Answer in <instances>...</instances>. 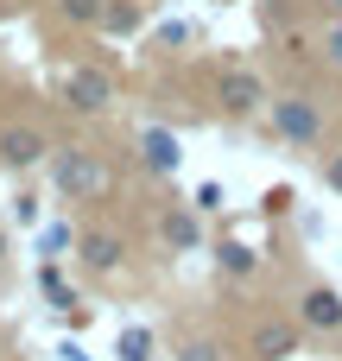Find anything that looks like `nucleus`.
Returning a JSON list of instances; mask_svg holds the SVG:
<instances>
[{
	"label": "nucleus",
	"mask_w": 342,
	"mask_h": 361,
	"mask_svg": "<svg viewBox=\"0 0 342 361\" xmlns=\"http://www.w3.org/2000/svg\"><path fill=\"white\" fill-rule=\"evenodd\" d=\"M57 190H63V197H102V190H108V171H102L89 152H63V159H57Z\"/></svg>",
	"instance_id": "2"
},
{
	"label": "nucleus",
	"mask_w": 342,
	"mask_h": 361,
	"mask_svg": "<svg viewBox=\"0 0 342 361\" xmlns=\"http://www.w3.org/2000/svg\"><path fill=\"white\" fill-rule=\"evenodd\" d=\"M216 260H222V273H254V267H260V254H254V247H241V241H222V247H216Z\"/></svg>",
	"instance_id": "11"
},
{
	"label": "nucleus",
	"mask_w": 342,
	"mask_h": 361,
	"mask_svg": "<svg viewBox=\"0 0 342 361\" xmlns=\"http://www.w3.org/2000/svg\"><path fill=\"white\" fill-rule=\"evenodd\" d=\"M222 108H228V114H254V108H260V76H248V70L222 76Z\"/></svg>",
	"instance_id": "6"
},
{
	"label": "nucleus",
	"mask_w": 342,
	"mask_h": 361,
	"mask_svg": "<svg viewBox=\"0 0 342 361\" xmlns=\"http://www.w3.org/2000/svg\"><path fill=\"white\" fill-rule=\"evenodd\" d=\"M102 25H114V32H133V25H140V6H114Z\"/></svg>",
	"instance_id": "15"
},
{
	"label": "nucleus",
	"mask_w": 342,
	"mask_h": 361,
	"mask_svg": "<svg viewBox=\"0 0 342 361\" xmlns=\"http://www.w3.org/2000/svg\"><path fill=\"white\" fill-rule=\"evenodd\" d=\"M298 317H305L311 330H342V298H336V292H324V286H317V292H305V305H298Z\"/></svg>",
	"instance_id": "5"
},
{
	"label": "nucleus",
	"mask_w": 342,
	"mask_h": 361,
	"mask_svg": "<svg viewBox=\"0 0 342 361\" xmlns=\"http://www.w3.org/2000/svg\"><path fill=\"white\" fill-rule=\"evenodd\" d=\"M273 127H279L286 140H298V146H305V140H317V127H324V121H317V108H311L305 95H286V102H273Z\"/></svg>",
	"instance_id": "3"
},
{
	"label": "nucleus",
	"mask_w": 342,
	"mask_h": 361,
	"mask_svg": "<svg viewBox=\"0 0 342 361\" xmlns=\"http://www.w3.org/2000/svg\"><path fill=\"white\" fill-rule=\"evenodd\" d=\"M121 361H152V336L146 330H127L121 336Z\"/></svg>",
	"instance_id": "13"
},
{
	"label": "nucleus",
	"mask_w": 342,
	"mask_h": 361,
	"mask_svg": "<svg viewBox=\"0 0 342 361\" xmlns=\"http://www.w3.org/2000/svg\"><path fill=\"white\" fill-rule=\"evenodd\" d=\"M336 6H342V0H336Z\"/></svg>",
	"instance_id": "19"
},
{
	"label": "nucleus",
	"mask_w": 342,
	"mask_h": 361,
	"mask_svg": "<svg viewBox=\"0 0 342 361\" xmlns=\"http://www.w3.org/2000/svg\"><path fill=\"white\" fill-rule=\"evenodd\" d=\"M324 178H330V184H336V190H342V152H336V159H330V165H324Z\"/></svg>",
	"instance_id": "18"
},
{
	"label": "nucleus",
	"mask_w": 342,
	"mask_h": 361,
	"mask_svg": "<svg viewBox=\"0 0 342 361\" xmlns=\"http://www.w3.org/2000/svg\"><path fill=\"white\" fill-rule=\"evenodd\" d=\"M254 355H260V361L298 355V330H286V324H267V330H260V336H254Z\"/></svg>",
	"instance_id": "8"
},
{
	"label": "nucleus",
	"mask_w": 342,
	"mask_h": 361,
	"mask_svg": "<svg viewBox=\"0 0 342 361\" xmlns=\"http://www.w3.org/2000/svg\"><path fill=\"white\" fill-rule=\"evenodd\" d=\"M38 279H44V292H51V305H57V311H70V305H76V298H70V292H63V279H57V273H51V267H44V273H38Z\"/></svg>",
	"instance_id": "14"
},
{
	"label": "nucleus",
	"mask_w": 342,
	"mask_h": 361,
	"mask_svg": "<svg viewBox=\"0 0 342 361\" xmlns=\"http://www.w3.org/2000/svg\"><path fill=\"white\" fill-rule=\"evenodd\" d=\"M140 146H146V165H152V171H178V140H171L165 127H152Z\"/></svg>",
	"instance_id": "9"
},
{
	"label": "nucleus",
	"mask_w": 342,
	"mask_h": 361,
	"mask_svg": "<svg viewBox=\"0 0 342 361\" xmlns=\"http://www.w3.org/2000/svg\"><path fill=\"white\" fill-rule=\"evenodd\" d=\"M63 102H70V108H83V114L108 108V102H114V82H108V70H95V63H76V70L63 76Z\"/></svg>",
	"instance_id": "1"
},
{
	"label": "nucleus",
	"mask_w": 342,
	"mask_h": 361,
	"mask_svg": "<svg viewBox=\"0 0 342 361\" xmlns=\"http://www.w3.org/2000/svg\"><path fill=\"white\" fill-rule=\"evenodd\" d=\"M324 57L342 70V25H330V32H324Z\"/></svg>",
	"instance_id": "16"
},
{
	"label": "nucleus",
	"mask_w": 342,
	"mask_h": 361,
	"mask_svg": "<svg viewBox=\"0 0 342 361\" xmlns=\"http://www.w3.org/2000/svg\"><path fill=\"white\" fill-rule=\"evenodd\" d=\"M165 241H171V247H197V241H203V228H197V216H184V209H171V216H165Z\"/></svg>",
	"instance_id": "10"
},
{
	"label": "nucleus",
	"mask_w": 342,
	"mask_h": 361,
	"mask_svg": "<svg viewBox=\"0 0 342 361\" xmlns=\"http://www.w3.org/2000/svg\"><path fill=\"white\" fill-rule=\"evenodd\" d=\"M63 19H76V25H102L108 6H102V0H63Z\"/></svg>",
	"instance_id": "12"
},
{
	"label": "nucleus",
	"mask_w": 342,
	"mask_h": 361,
	"mask_svg": "<svg viewBox=\"0 0 342 361\" xmlns=\"http://www.w3.org/2000/svg\"><path fill=\"white\" fill-rule=\"evenodd\" d=\"M0 159H6V165H38V159H44V140H38L32 127H6V133H0Z\"/></svg>",
	"instance_id": "7"
},
{
	"label": "nucleus",
	"mask_w": 342,
	"mask_h": 361,
	"mask_svg": "<svg viewBox=\"0 0 342 361\" xmlns=\"http://www.w3.org/2000/svg\"><path fill=\"white\" fill-rule=\"evenodd\" d=\"M121 254H127V247H121V235H108V228H89V235H83V267L114 273V267H121Z\"/></svg>",
	"instance_id": "4"
},
{
	"label": "nucleus",
	"mask_w": 342,
	"mask_h": 361,
	"mask_svg": "<svg viewBox=\"0 0 342 361\" xmlns=\"http://www.w3.org/2000/svg\"><path fill=\"white\" fill-rule=\"evenodd\" d=\"M184 361H216V343H190V349H184Z\"/></svg>",
	"instance_id": "17"
}]
</instances>
